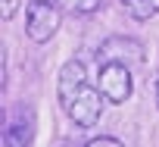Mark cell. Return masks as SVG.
Instances as JSON below:
<instances>
[{"instance_id":"1","label":"cell","mask_w":159,"mask_h":147,"mask_svg":"<svg viewBox=\"0 0 159 147\" xmlns=\"http://www.w3.org/2000/svg\"><path fill=\"white\" fill-rule=\"evenodd\" d=\"M62 25V10L56 3H38L31 0L28 3V13H25V35L34 41V44H47Z\"/></svg>"},{"instance_id":"2","label":"cell","mask_w":159,"mask_h":147,"mask_svg":"<svg viewBox=\"0 0 159 147\" xmlns=\"http://www.w3.org/2000/svg\"><path fill=\"white\" fill-rule=\"evenodd\" d=\"M103 103H106V97L100 94V88L84 85L62 110H66V116H69L78 128H94V125L100 122V116H103Z\"/></svg>"},{"instance_id":"3","label":"cell","mask_w":159,"mask_h":147,"mask_svg":"<svg viewBox=\"0 0 159 147\" xmlns=\"http://www.w3.org/2000/svg\"><path fill=\"white\" fill-rule=\"evenodd\" d=\"M97 88L106 97V103H125L134 91V78H131V66L125 63H103L97 72Z\"/></svg>"},{"instance_id":"4","label":"cell","mask_w":159,"mask_h":147,"mask_svg":"<svg viewBox=\"0 0 159 147\" xmlns=\"http://www.w3.org/2000/svg\"><path fill=\"white\" fill-rule=\"evenodd\" d=\"M147 59V47L137 41V38H122V35H112L106 38L100 47H97V63H125V66H143Z\"/></svg>"},{"instance_id":"5","label":"cell","mask_w":159,"mask_h":147,"mask_svg":"<svg viewBox=\"0 0 159 147\" xmlns=\"http://www.w3.org/2000/svg\"><path fill=\"white\" fill-rule=\"evenodd\" d=\"M84 85H88V69H84V63H81V59H69V63H62L59 78H56V97H59V103L66 107Z\"/></svg>"},{"instance_id":"6","label":"cell","mask_w":159,"mask_h":147,"mask_svg":"<svg viewBox=\"0 0 159 147\" xmlns=\"http://www.w3.org/2000/svg\"><path fill=\"white\" fill-rule=\"evenodd\" d=\"M31 135H34V128H31V122H19V119H13L10 125H7V135H3V147H31Z\"/></svg>"},{"instance_id":"7","label":"cell","mask_w":159,"mask_h":147,"mask_svg":"<svg viewBox=\"0 0 159 147\" xmlns=\"http://www.w3.org/2000/svg\"><path fill=\"white\" fill-rule=\"evenodd\" d=\"M122 7L134 22H147V19L159 16V0H122Z\"/></svg>"},{"instance_id":"8","label":"cell","mask_w":159,"mask_h":147,"mask_svg":"<svg viewBox=\"0 0 159 147\" xmlns=\"http://www.w3.org/2000/svg\"><path fill=\"white\" fill-rule=\"evenodd\" d=\"M103 7V0H66V10L75 16H91Z\"/></svg>"},{"instance_id":"9","label":"cell","mask_w":159,"mask_h":147,"mask_svg":"<svg viewBox=\"0 0 159 147\" xmlns=\"http://www.w3.org/2000/svg\"><path fill=\"white\" fill-rule=\"evenodd\" d=\"M84 147H125L119 138H112V135H100V138H91Z\"/></svg>"},{"instance_id":"10","label":"cell","mask_w":159,"mask_h":147,"mask_svg":"<svg viewBox=\"0 0 159 147\" xmlns=\"http://www.w3.org/2000/svg\"><path fill=\"white\" fill-rule=\"evenodd\" d=\"M19 7H22V0H0V16L10 22V19L19 13Z\"/></svg>"},{"instance_id":"11","label":"cell","mask_w":159,"mask_h":147,"mask_svg":"<svg viewBox=\"0 0 159 147\" xmlns=\"http://www.w3.org/2000/svg\"><path fill=\"white\" fill-rule=\"evenodd\" d=\"M156 107H159V78H156Z\"/></svg>"},{"instance_id":"12","label":"cell","mask_w":159,"mask_h":147,"mask_svg":"<svg viewBox=\"0 0 159 147\" xmlns=\"http://www.w3.org/2000/svg\"><path fill=\"white\" fill-rule=\"evenodd\" d=\"M38 3H56V0H38Z\"/></svg>"}]
</instances>
